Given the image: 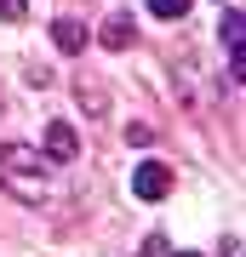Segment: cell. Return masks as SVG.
Instances as JSON below:
<instances>
[{
  "instance_id": "obj_1",
  "label": "cell",
  "mask_w": 246,
  "mask_h": 257,
  "mask_svg": "<svg viewBox=\"0 0 246 257\" xmlns=\"http://www.w3.org/2000/svg\"><path fill=\"white\" fill-rule=\"evenodd\" d=\"M0 189L6 194H18V200H46L52 194V177H46V155L40 149H29V143H6L0 149Z\"/></svg>"
},
{
  "instance_id": "obj_2",
  "label": "cell",
  "mask_w": 246,
  "mask_h": 257,
  "mask_svg": "<svg viewBox=\"0 0 246 257\" xmlns=\"http://www.w3.org/2000/svg\"><path fill=\"white\" fill-rule=\"evenodd\" d=\"M132 194H137V200H149V206L166 200V194H172V172H166L160 160H143V166L132 172Z\"/></svg>"
},
{
  "instance_id": "obj_3",
  "label": "cell",
  "mask_w": 246,
  "mask_h": 257,
  "mask_svg": "<svg viewBox=\"0 0 246 257\" xmlns=\"http://www.w3.org/2000/svg\"><path fill=\"white\" fill-rule=\"evenodd\" d=\"M40 155L52 160V166H69L74 155H80V138H74L69 120H52V126H46V149H40Z\"/></svg>"
},
{
  "instance_id": "obj_4",
  "label": "cell",
  "mask_w": 246,
  "mask_h": 257,
  "mask_svg": "<svg viewBox=\"0 0 246 257\" xmlns=\"http://www.w3.org/2000/svg\"><path fill=\"white\" fill-rule=\"evenodd\" d=\"M98 40H103L109 52H126V46H132V18H126V12H115V18H103Z\"/></svg>"
},
{
  "instance_id": "obj_5",
  "label": "cell",
  "mask_w": 246,
  "mask_h": 257,
  "mask_svg": "<svg viewBox=\"0 0 246 257\" xmlns=\"http://www.w3.org/2000/svg\"><path fill=\"white\" fill-rule=\"evenodd\" d=\"M52 40H57V52H86V29L74 18H57L52 23Z\"/></svg>"
},
{
  "instance_id": "obj_6",
  "label": "cell",
  "mask_w": 246,
  "mask_h": 257,
  "mask_svg": "<svg viewBox=\"0 0 246 257\" xmlns=\"http://www.w3.org/2000/svg\"><path fill=\"white\" fill-rule=\"evenodd\" d=\"M189 6H195V0H149V12H155V18H166V23L189 18Z\"/></svg>"
},
{
  "instance_id": "obj_7",
  "label": "cell",
  "mask_w": 246,
  "mask_h": 257,
  "mask_svg": "<svg viewBox=\"0 0 246 257\" xmlns=\"http://www.w3.org/2000/svg\"><path fill=\"white\" fill-rule=\"evenodd\" d=\"M223 46L229 57H240V12H223Z\"/></svg>"
},
{
  "instance_id": "obj_8",
  "label": "cell",
  "mask_w": 246,
  "mask_h": 257,
  "mask_svg": "<svg viewBox=\"0 0 246 257\" xmlns=\"http://www.w3.org/2000/svg\"><path fill=\"white\" fill-rule=\"evenodd\" d=\"M29 18V0H0V23H23Z\"/></svg>"
},
{
  "instance_id": "obj_9",
  "label": "cell",
  "mask_w": 246,
  "mask_h": 257,
  "mask_svg": "<svg viewBox=\"0 0 246 257\" xmlns=\"http://www.w3.org/2000/svg\"><path fill=\"white\" fill-rule=\"evenodd\" d=\"M23 80H29V86H46V80H52V69H46V63H29Z\"/></svg>"
},
{
  "instance_id": "obj_10",
  "label": "cell",
  "mask_w": 246,
  "mask_h": 257,
  "mask_svg": "<svg viewBox=\"0 0 246 257\" xmlns=\"http://www.w3.org/2000/svg\"><path fill=\"white\" fill-rule=\"evenodd\" d=\"M143 257H172V251H166V234H149L143 240Z\"/></svg>"
},
{
  "instance_id": "obj_11",
  "label": "cell",
  "mask_w": 246,
  "mask_h": 257,
  "mask_svg": "<svg viewBox=\"0 0 246 257\" xmlns=\"http://www.w3.org/2000/svg\"><path fill=\"white\" fill-rule=\"evenodd\" d=\"M178 257H195V251H178Z\"/></svg>"
}]
</instances>
